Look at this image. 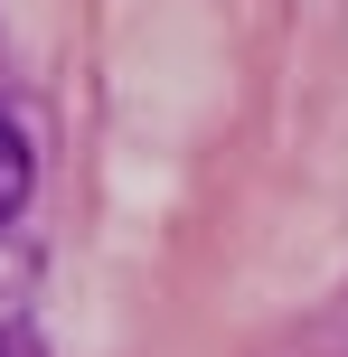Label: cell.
Here are the masks:
<instances>
[{
    "instance_id": "obj_1",
    "label": "cell",
    "mask_w": 348,
    "mask_h": 357,
    "mask_svg": "<svg viewBox=\"0 0 348 357\" xmlns=\"http://www.w3.org/2000/svg\"><path fill=\"white\" fill-rule=\"evenodd\" d=\"M29 169H38V160H29V132H19L10 113H0V226H10V216L29 207Z\"/></svg>"
},
{
    "instance_id": "obj_2",
    "label": "cell",
    "mask_w": 348,
    "mask_h": 357,
    "mask_svg": "<svg viewBox=\"0 0 348 357\" xmlns=\"http://www.w3.org/2000/svg\"><path fill=\"white\" fill-rule=\"evenodd\" d=\"M0 357H29V348H19V339H0Z\"/></svg>"
}]
</instances>
